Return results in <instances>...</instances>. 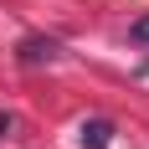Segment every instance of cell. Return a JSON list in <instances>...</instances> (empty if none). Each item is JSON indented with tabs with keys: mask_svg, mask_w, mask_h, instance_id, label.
Instances as JSON below:
<instances>
[{
	"mask_svg": "<svg viewBox=\"0 0 149 149\" xmlns=\"http://www.w3.org/2000/svg\"><path fill=\"white\" fill-rule=\"evenodd\" d=\"M134 36H139V41H149V21H139V26H134Z\"/></svg>",
	"mask_w": 149,
	"mask_h": 149,
	"instance_id": "3957f363",
	"label": "cell"
},
{
	"mask_svg": "<svg viewBox=\"0 0 149 149\" xmlns=\"http://www.w3.org/2000/svg\"><path fill=\"white\" fill-rule=\"evenodd\" d=\"M5 134H10V118H0V139H5Z\"/></svg>",
	"mask_w": 149,
	"mask_h": 149,
	"instance_id": "277c9868",
	"label": "cell"
},
{
	"mask_svg": "<svg viewBox=\"0 0 149 149\" xmlns=\"http://www.w3.org/2000/svg\"><path fill=\"white\" fill-rule=\"evenodd\" d=\"M52 57H57V41H41V36L21 41V62H52Z\"/></svg>",
	"mask_w": 149,
	"mask_h": 149,
	"instance_id": "7a4b0ae2",
	"label": "cell"
},
{
	"mask_svg": "<svg viewBox=\"0 0 149 149\" xmlns=\"http://www.w3.org/2000/svg\"><path fill=\"white\" fill-rule=\"evenodd\" d=\"M77 134H82V144H88V149H103L108 139H113V123H108V118H88Z\"/></svg>",
	"mask_w": 149,
	"mask_h": 149,
	"instance_id": "6da1fadb",
	"label": "cell"
}]
</instances>
